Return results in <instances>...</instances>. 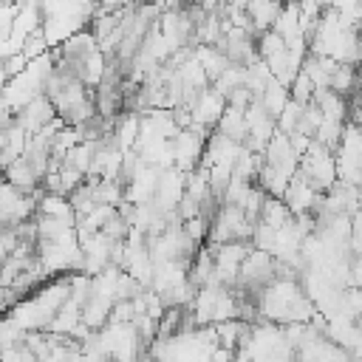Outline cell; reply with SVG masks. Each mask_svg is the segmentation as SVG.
<instances>
[{"label": "cell", "instance_id": "obj_1", "mask_svg": "<svg viewBox=\"0 0 362 362\" xmlns=\"http://www.w3.org/2000/svg\"><path fill=\"white\" fill-rule=\"evenodd\" d=\"M189 110H192V124L206 127V130H218V124L226 113V99L215 88H206L198 93V99L192 102Z\"/></svg>", "mask_w": 362, "mask_h": 362}, {"label": "cell", "instance_id": "obj_2", "mask_svg": "<svg viewBox=\"0 0 362 362\" xmlns=\"http://www.w3.org/2000/svg\"><path fill=\"white\" fill-rule=\"evenodd\" d=\"M54 119H57V107H54V102L48 99V93L31 99V102L17 113V124H20L25 133H31V136H37V133H40L42 127H48Z\"/></svg>", "mask_w": 362, "mask_h": 362}, {"label": "cell", "instance_id": "obj_3", "mask_svg": "<svg viewBox=\"0 0 362 362\" xmlns=\"http://www.w3.org/2000/svg\"><path fill=\"white\" fill-rule=\"evenodd\" d=\"M283 6L280 3H269V0H252L246 3V14H249V23L255 28V34H263V31H272L277 17H280Z\"/></svg>", "mask_w": 362, "mask_h": 362}, {"label": "cell", "instance_id": "obj_4", "mask_svg": "<svg viewBox=\"0 0 362 362\" xmlns=\"http://www.w3.org/2000/svg\"><path fill=\"white\" fill-rule=\"evenodd\" d=\"M3 173H6V181H8L11 187H17L20 192H25V195H34V192L42 189V181L37 178V173L31 170V164H28L25 158H17V161H14L11 167H6Z\"/></svg>", "mask_w": 362, "mask_h": 362}, {"label": "cell", "instance_id": "obj_5", "mask_svg": "<svg viewBox=\"0 0 362 362\" xmlns=\"http://www.w3.org/2000/svg\"><path fill=\"white\" fill-rule=\"evenodd\" d=\"M195 59L204 65L209 82H215L218 76H223V74L232 68L229 57H226L221 48H215V45H195Z\"/></svg>", "mask_w": 362, "mask_h": 362}, {"label": "cell", "instance_id": "obj_6", "mask_svg": "<svg viewBox=\"0 0 362 362\" xmlns=\"http://www.w3.org/2000/svg\"><path fill=\"white\" fill-rule=\"evenodd\" d=\"M218 133H221V136H226V139H232V141H238V144H243V141L249 139L246 110L226 105V113H223V119H221V124H218Z\"/></svg>", "mask_w": 362, "mask_h": 362}, {"label": "cell", "instance_id": "obj_7", "mask_svg": "<svg viewBox=\"0 0 362 362\" xmlns=\"http://www.w3.org/2000/svg\"><path fill=\"white\" fill-rule=\"evenodd\" d=\"M260 223H266V226H272L274 232H280V229H286L288 223H294V215H291V209L286 206L283 198H266V204H263V209H260Z\"/></svg>", "mask_w": 362, "mask_h": 362}, {"label": "cell", "instance_id": "obj_8", "mask_svg": "<svg viewBox=\"0 0 362 362\" xmlns=\"http://www.w3.org/2000/svg\"><path fill=\"white\" fill-rule=\"evenodd\" d=\"M37 215H48V218H57V221L79 223V218H76V212H74V206H71V201H68L65 195H51V192H45L42 201H40Z\"/></svg>", "mask_w": 362, "mask_h": 362}, {"label": "cell", "instance_id": "obj_9", "mask_svg": "<svg viewBox=\"0 0 362 362\" xmlns=\"http://www.w3.org/2000/svg\"><path fill=\"white\" fill-rule=\"evenodd\" d=\"M260 102H263V107L269 110V116L280 119V113H283V110H286V105L291 102V90H288L283 82L272 79V82L266 85V90H263V96H260Z\"/></svg>", "mask_w": 362, "mask_h": 362}, {"label": "cell", "instance_id": "obj_10", "mask_svg": "<svg viewBox=\"0 0 362 362\" xmlns=\"http://www.w3.org/2000/svg\"><path fill=\"white\" fill-rule=\"evenodd\" d=\"M274 31H277L283 40H294V37L303 34V28H300V3H286V6H283L280 17H277V23H274Z\"/></svg>", "mask_w": 362, "mask_h": 362}, {"label": "cell", "instance_id": "obj_11", "mask_svg": "<svg viewBox=\"0 0 362 362\" xmlns=\"http://www.w3.org/2000/svg\"><path fill=\"white\" fill-rule=\"evenodd\" d=\"M187 198H192V201L201 204V206L215 198V195H212V187H209V170L198 167L195 173L187 175Z\"/></svg>", "mask_w": 362, "mask_h": 362}, {"label": "cell", "instance_id": "obj_12", "mask_svg": "<svg viewBox=\"0 0 362 362\" xmlns=\"http://www.w3.org/2000/svg\"><path fill=\"white\" fill-rule=\"evenodd\" d=\"M93 156H96V144L82 141V144H76L74 150H68L62 167H71V170H79L82 175H88V173H90V164H93Z\"/></svg>", "mask_w": 362, "mask_h": 362}, {"label": "cell", "instance_id": "obj_13", "mask_svg": "<svg viewBox=\"0 0 362 362\" xmlns=\"http://www.w3.org/2000/svg\"><path fill=\"white\" fill-rule=\"evenodd\" d=\"M283 51H286V40H283L274 28L257 34V57H260L263 62H269L272 57H277V54H283Z\"/></svg>", "mask_w": 362, "mask_h": 362}, {"label": "cell", "instance_id": "obj_14", "mask_svg": "<svg viewBox=\"0 0 362 362\" xmlns=\"http://www.w3.org/2000/svg\"><path fill=\"white\" fill-rule=\"evenodd\" d=\"M288 90H291V99H294V102H300V105H311V102H314V93H317V85L311 82V76H308L305 71H300Z\"/></svg>", "mask_w": 362, "mask_h": 362}, {"label": "cell", "instance_id": "obj_15", "mask_svg": "<svg viewBox=\"0 0 362 362\" xmlns=\"http://www.w3.org/2000/svg\"><path fill=\"white\" fill-rule=\"evenodd\" d=\"M28 65H31V62H28L23 54L6 57V59H3V85H8L11 79H17V76H20V74H23Z\"/></svg>", "mask_w": 362, "mask_h": 362}, {"label": "cell", "instance_id": "obj_16", "mask_svg": "<svg viewBox=\"0 0 362 362\" xmlns=\"http://www.w3.org/2000/svg\"><path fill=\"white\" fill-rule=\"evenodd\" d=\"M37 356L28 351V345H14V348H3V362H34Z\"/></svg>", "mask_w": 362, "mask_h": 362}, {"label": "cell", "instance_id": "obj_17", "mask_svg": "<svg viewBox=\"0 0 362 362\" xmlns=\"http://www.w3.org/2000/svg\"><path fill=\"white\" fill-rule=\"evenodd\" d=\"M351 286L362 288V255L351 257Z\"/></svg>", "mask_w": 362, "mask_h": 362}]
</instances>
